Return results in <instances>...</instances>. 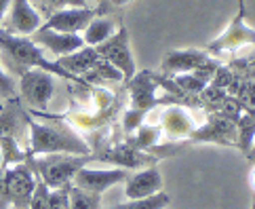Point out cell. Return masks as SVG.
Segmentation results:
<instances>
[{
  "label": "cell",
  "mask_w": 255,
  "mask_h": 209,
  "mask_svg": "<svg viewBox=\"0 0 255 209\" xmlns=\"http://www.w3.org/2000/svg\"><path fill=\"white\" fill-rule=\"evenodd\" d=\"M93 2H102V0H93Z\"/></svg>",
  "instance_id": "obj_38"
},
{
  "label": "cell",
  "mask_w": 255,
  "mask_h": 209,
  "mask_svg": "<svg viewBox=\"0 0 255 209\" xmlns=\"http://www.w3.org/2000/svg\"><path fill=\"white\" fill-rule=\"evenodd\" d=\"M49 207L51 209H70V186L51 190L49 193Z\"/></svg>",
  "instance_id": "obj_29"
},
{
  "label": "cell",
  "mask_w": 255,
  "mask_h": 209,
  "mask_svg": "<svg viewBox=\"0 0 255 209\" xmlns=\"http://www.w3.org/2000/svg\"><path fill=\"white\" fill-rule=\"evenodd\" d=\"M25 125L30 131V148L28 154H78L87 157L91 152L89 144L80 140L76 133H72L68 127L44 125L25 116Z\"/></svg>",
  "instance_id": "obj_2"
},
{
  "label": "cell",
  "mask_w": 255,
  "mask_h": 209,
  "mask_svg": "<svg viewBox=\"0 0 255 209\" xmlns=\"http://www.w3.org/2000/svg\"><path fill=\"white\" fill-rule=\"evenodd\" d=\"M2 110H4V104H2V102H0V112H2Z\"/></svg>",
  "instance_id": "obj_35"
},
{
  "label": "cell",
  "mask_w": 255,
  "mask_h": 209,
  "mask_svg": "<svg viewBox=\"0 0 255 209\" xmlns=\"http://www.w3.org/2000/svg\"><path fill=\"white\" fill-rule=\"evenodd\" d=\"M32 40L38 44L44 53H51V55L57 59L85 47V40L80 34H63V32H55V30H47V28H40L38 32H34Z\"/></svg>",
  "instance_id": "obj_11"
},
{
  "label": "cell",
  "mask_w": 255,
  "mask_h": 209,
  "mask_svg": "<svg viewBox=\"0 0 255 209\" xmlns=\"http://www.w3.org/2000/svg\"><path fill=\"white\" fill-rule=\"evenodd\" d=\"M234 125H236V146L247 154L253 140H255V116L251 112H247V114H243Z\"/></svg>",
  "instance_id": "obj_20"
},
{
  "label": "cell",
  "mask_w": 255,
  "mask_h": 209,
  "mask_svg": "<svg viewBox=\"0 0 255 209\" xmlns=\"http://www.w3.org/2000/svg\"><path fill=\"white\" fill-rule=\"evenodd\" d=\"M55 89V76L44 70H25L19 74V93L32 110H47Z\"/></svg>",
  "instance_id": "obj_5"
},
{
  "label": "cell",
  "mask_w": 255,
  "mask_h": 209,
  "mask_svg": "<svg viewBox=\"0 0 255 209\" xmlns=\"http://www.w3.org/2000/svg\"><path fill=\"white\" fill-rule=\"evenodd\" d=\"M245 44H255V30L245 21V2L239 0V13H236V17H232L228 28L217 36L215 40L209 42L207 51L209 53H226V51L241 49Z\"/></svg>",
  "instance_id": "obj_7"
},
{
  "label": "cell",
  "mask_w": 255,
  "mask_h": 209,
  "mask_svg": "<svg viewBox=\"0 0 255 209\" xmlns=\"http://www.w3.org/2000/svg\"><path fill=\"white\" fill-rule=\"evenodd\" d=\"M239 104L253 114L255 112V83H243L239 85Z\"/></svg>",
  "instance_id": "obj_28"
},
{
  "label": "cell",
  "mask_w": 255,
  "mask_h": 209,
  "mask_svg": "<svg viewBox=\"0 0 255 209\" xmlns=\"http://www.w3.org/2000/svg\"><path fill=\"white\" fill-rule=\"evenodd\" d=\"M247 159H249V161H255V140H253L251 148H249V152H247Z\"/></svg>",
  "instance_id": "obj_32"
},
{
  "label": "cell",
  "mask_w": 255,
  "mask_h": 209,
  "mask_svg": "<svg viewBox=\"0 0 255 209\" xmlns=\"http://www.w3.org/2000/svg\"><path fill=\"white\" fill-rule=\"evenodd\" d=\"M116 21L114 19H108V17H95L93 21H91L87 28H85V32H83V40H85V44L87 47H97V44H102V42H106L110 36L116 32Z\"/></svg>",
  "instance_id": "obj_19"
},
{
  "label": "cell",
  "mask_w": 255,
  "mask_h": 209,
  "mask_svg": "<svg viewBox=\"0 0 255 209\" xmlns=\"http://www.w3.org/2000/svg\"><path fill=\"white\" fill-rule=\"evenodd\" d=\"M133 140L129 142V146H133L135 150H145V148H152L156 140L160 138V125L158 127H152V125H141L139 129L133 131Z\"/></svg>",
  "instance_id": "obj_21"
},
{
  "label": "cell",
  "mask_w": 255,
  "mask_h": 209,
  "mask_svg": "<svg viewBox=\"0 0 255 209\" xmlns=\"http://www.w3.org/2000/svg\"><path fill=\"white\" fill-rule=\"evenodd\" d=\"M8 209H13V207H8Z\"/></svg>",
  "instance_id": "obj_39"
},
{
  "label": "cell",
  "mask_w": 255,
  "mask_h": 209,
  "mask_svg": "<svg viewBox=\"0 0 255 209\" xmlns=\"http://www.w3.org/2000/svg\"><path fill=\"white\" fill-rule=\"evenodd\" d=\"M95 49L99 53V57L108 63H112V66L125 76V80H131L135 74H137L133 51H131V38H129V32H127V28L123 23H118L116 32L106 42L97 44Z\"/></svg>",
  "instance_id": "obj_4"
},
{
  "label": "cell",
  "mask_w": 255,
  "mask_h": 209,
  "mask_svg": "<svg viewBox=\"0 0 255 209\" xmlns=\"http://www.w3.org/2000/svg\"><path fill=\"white\" fill-rule=\"evenodd\" d=\"M150 110H141V108H129V110L125 112L123 116V129L127 133H133L135 129H139V127L143 125V119L145 114H148Z\"/></svg>",
  "instance_id": "obj_25"
},
{
  "label": "cell",
  "mask_w": 255,
  "mask_h": 209,
  "mask_svg": "<svg viewBox=\"0 0 255 209\" xmlns=\"http://www.w3.org/2000/svg\"><path fill=\"white\" fill-rule=\"evenodd\" d=\"M0 167H2V154H0Z\"/></svg>",
  "instance_id": "obj_36"
},
{
  "label": "cell",
  "mask_w": 255,
  "mask_h": 209,
  "mask_svg": "<svg viewBox=\"0 0 255 209\" xmlns=\"http://www.w3.org/2000/svg\"><path fill=\"white\" fill-rule=\"evenodd\" d=\"M6 178V201L13 209H28L30 199L36 188V174L28 163H17V165L4 167Z\"/></svg>",
  "instance_id": "obj_6"
},
{
  "label": "cell",
  "mask_w": 255,
  "mask_h": 209,
  "mask_svg": "<svg viewBox=\"0 0 255 209\" xmlns=\"http://www.w3.org/2000/svg\"><path fill=\"white\" fill-rule=\"evenodd\" d=\"M249 184H251V188L255 190V167L251 169V174H249Z\"/></svg>",
  "instance_id": "obj_34"
},
{
  "label": "cell",
  "mask_w": 255,
  "mask_h": 209,
  "mask_svg": "<svg viewBox=\"0 0 255 209\" xmlns=\"http://www.w3.org/2000/svg\"><path fill=\"white\" fill-rule=\"evenodd\" d=\"M49 193H51V188H47L38 178H36V188H34V195L30 199L28 209H51L49 207Z\"/></svg>",
  "instance_id": "obj_26"
},
{
  "label": "cell",
  "mask_w": 255,
  "mask_h": 209,
  "mask_svg": "<svg viewBox=\"0 0 255 209\" xmlns=\"http://www.w3.org/2000/svg\"><path fill=\"white\" fill-rule=\"evenodd\" d=\"M169 195L165 193H158V195H152L148 199H133L129 203H123V205H116L110 209H162L169 205Z\"/></svg>",
  "instance_id": "obj_23"
},
{
  "label": "cell",
  "mask_w": 255,
  "mask_h": 209,
  "mask_svg": "<svg viewBox=\"0 0 255 209\" xmlns=\"http://www.w3.org/2000/svg\"><path fill=\"white\" fill-rule=\"evenodd\" d=\"M251 209H255V199H253V207H251Z\"/></svg>",
  "instance_id": "obj_37"
},
{
  "label": "cell",
  "mask_w": 255,
  "mask_h": 209,
  "mask_svg": "<svg viewBox=\"0 0 255 209\" xmlns=\"http://www.w3.org/2000/svg\"><path fill=\"white\" fill-rule=\"evenodd\" d=\"M85 83L91 85V83H97V80H125V76L118 72L112 63H108L104 59L97 61V66L89 72V74H85Z\"/></svg>",
  "instance_id": "obj_22"
},
{
  "label": "cell",
  "mask_w": 255,
  "mask_h": 209,
  "mask_svg": "<svg viewBox=\"0 0 255 209\" xmlns=\"http://www.w3.org/2000/svg\"><path fill=\"white\" fill-rule=\"evenodd\" d=\"M0 95L6 99L17 97V85H15L13 76L2 68V63H0Z\"/></svg>",
  "instance_id": "obj_30"
},
{
  "label": "cell",
  "mask_w": 255,
  "mask_h": 209,
  "mask_svg": "<svg viewBox=\"0 0 255 209\" xmlns=\"http://www.w3.org/2000/svg\"><path fill=\"white\" fill-rule=\"evenodd\" d=\"M207 61H211L207 51L175 49L169 51L165 59H162V72H167V74H188V72H194L200 66H205Z\"/></svg>",
  "instance_id": "obj_13"
},
{
  "label": "cell",
  "mask_w": 255,
  "mask_h": 209,
  "mask_svg": "<svg viewBox=\"0 0 255 209\" xmlns=\"http://www.w3.org/2000/svg\"><path fill=\"white\" fill-rule=\"evenodd\" d=\"M0 53L6 57V61L11 63L13 68L19 70V74L25 70H44L53 76L85 85L80 78L72 76L70 72L63 70L57 61H51L47 53L32 38H25V36H17V34H8L6 30H0Z\"/></svg>",
  "instance_id": "obj_1"
},
{
  "label": "cell",
  "mask_w": 255,
  "mask_h": 209,
  "mask_svg": "<svg viewBox=\"0 0 255 209\" xmlns=\"http://www.w3.org/2000/svg\"><path fill=\"white\" fill-rule=\"evenodd\" d=\"M42 28V17L32 0H11L6 17V32L17 36H32Z\"/></svg>",
  "instance_id": "obj_10"
},
{
  "label": "cell",
  "mask_w": 255,
  "mask_h": 209,
  "mask_svg": "<svg viewBox=\"0 0 255 209\" xmlns=\"http://www.w3.org/2000/svg\"><path fill=\"white\" fill-rule=\"evenodd\" d=\"M160 131L167 135V140H184L190 138L194 131V119L188 114V110L179 106H171L162 112L160 119Z\"/></svg>",
  "instance_id": "obj_16"
},
{
  "label": "cell",
  "mask_w": 255,
  "mask_h": 209,
  "mask_svg": "<svg viewBox=\"0 0 255 209\" xmlns=\"http://www.w3.org/2000/svg\"><path fill=\"white\" fill-rule=\"evenodd\" d=\"M99 15L97 8L93 6H68L55 11L49 15L47 21H42V28L55 30L63 34H80L85 32V28Z\"/></svg>",
  "instance_id": "obj_9"
},
{
  "label": "cell",
  "mask_w": 255,
  "mask_h": 209,
  "mask_svg": "<svg viewBox=\"0 0 255 209\" xmlns=\"http://www.w3.org/2000/svg\"><path fill=\"white\" fill-rule=\"evenodd\" d=\"M156 80L145 72H137L131 80H129V93H131V108H141V110H152L156 106Z\"/></svg>",
  "instance_id": "obj_15"
},
{
  "label": "cell",
  "mask_w": 255,
  "mask_h": 209,
  "mask_svg": "<svg viewBox=\"0 0 255 209\" xmlns=\"http://www.w3.org/2000/svg\"><path fill=\"white\" fill-rule=\"evenodd\" d=\"M253 116H255V112H253Z\"/></svg>",
  "instance_id": "obj_40"
},
{
  "label": "cell",
  "mask_w": 255,
  "mask_h": 209,
  "mask_svg": "<svg viewBox=\"0 0 255 209\" xmlns=\"http://www.w3.org/2000/svg\"><path fill=\"white\" fill-rule=\"evenodd\" d=\"M158 193H162V178L156 167L139 169L137 174L125 180V195L129 201H133V199H148Z\"/></svg>",
  "instance_id": "obj_12"
},
{
  "label": "cell",
  "mask_w": 255,
  "mask_h": 209,
  "mask_svg": "<svg viewBox=\"0 0 255 209\" xmlns=\"http://www.w3.org/2000/svg\"><path fill=\"white\" fill-rule=\"evenodd\" d=\"M99 59H102V57H99L97 49H95V47H87V44H85L83 49L70 53V55L59 57L57 63H59V66L66 70V72H70L72 76H76V78L83 80L85 74H89V72L97 66ZM83 83H85V80H83ZM85 85H87V83H85Z\"/></svg>",
  "instance_id": "obj_17"
},
{
  "label": "cell",
  "mask_w": 255,
  "mask_h": 209,
  "mask_svg": "<svg viewBox=\"0 0 255 209\" xmlns=\"http://www.w3.org/2000/svg\"><path fill=\"white\" fill-rule=\"evenodd\" d=\"M190 142H215L226 144V146H236V125L230 119H222V116H213L205 127L194 129L190 133Z\"/></svg>",
  "instance_id": "obj_14"
},
{
  "label": "cell",
  "mask_w": 255,
  "mask_h": 209,
  "mask_svg": "<svg viewBox=\"0 0 255 209\" xmlns=\"http://www.w3.org/2000/svg\"><path fill=\"white\" fill-rule=\"evenodd\" d=\"M104 161L112 163V165L116 167H123V169H137L141 165H145V163H150L152 159H148L141 150H135L133 146H121V148H114L110 152H106Z\"/></svg>",
  "instance_id": "obj_18"
},
{
  "label": "cell",
  "mask_w": 255,
  "mask_h": 209,
  "mask_svg": "<svg viewBox=\"0 0 255 209\" xmlns=\"http://www.w3.org/2000/svg\"><path fill=\"white\" fill-rule=\"evenodd\" d=\"M70 209H99V197L70 184Z\"/></svg>",
  "instance_id": "obj_24"
},
{
  "label": "cell",
  "mask_w": 255,
  "mask_h": 209,
  "mask_svg": "<svg viewBox=\"0 0 255 209\" xmlns=\"http://www.w3.org/2000/svg\"><path fill=\"white\" fill-rule=\"evenodd\" d=\"M110 2H112L114 6H125V4H129L131 0H110Z\"/></svg>",
  "instance_id": "obj_33"
},
{
  "label": "cell",
  "mask_w": 255,
  "mask_h": 209,
  "mask_svg": "<svg viewBox=\"0 0 255 209\" xmlns=\"http://www.w3.org/2000/svg\"><path fill=\"white\" fill-rule=\"evenodd\" d=\"M32 2H38L42 8H47L51 13L68 6H89V0H32Z\"/></svg>",
  "instance_id": "obj_27"
},
{
  "label": "cell",
  "mask_w": 255,
  "mask_h": 209,
  "mask_svg": "<svg viewBox=\"0 0 255 209\" xmlns=\"http://www.w3.org/2000/svg\"><path fill=\"white\" fill-rule=\"evenodd\" d=\"M28 159L36 178L47 188L55 190L70 186L74 176L78 174V169L89 165L95 157H89V154L87 157H78V154H44V157L32 159L28 154Z\"/></svg>",
  "instance_id": "obj_3"
},
{
  "label": "cell",
  "mask_w": 255,
  "mask_h": 209,
  "mask_svg": "<svg viewBox=\"0 0 255 209\" xmlns=\"http://www.w3.org/2000/svg\"><path fill=\"white\" fill-rule=\"evenodd\" d=\"M8 4H11V0H0V21H2V17L6 15Z\"/></svg>",
  "instance_id": "obj_31"
},
{
  "label": "cell",
  "mask_w": 255,
  "mask_h": 209,
  "mask_svg": "<svg viewBox=\"0 0 255 209\" xmlns=\"http://www.w3.org/2000/svg\"><path fill=\"white\" fill-rule=\"evenodd\" d=\"M129 178V171L123 167H106V169H95L85 165L83 169H78V174L72 180V186H76L85 193L102 197L108 188H112L114 184H121Z\"/></svg>",
  "instance_id": "obj_8"
}]
</instances>
